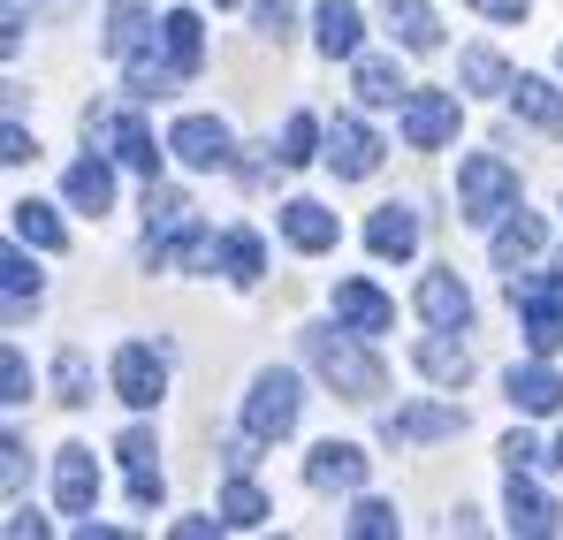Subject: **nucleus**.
<instances>
[{"label":"nucleus","mask_w":563,"mask_h":540,"mask_svg":"<svg viewBox=\"0 0 563 540\" xmlns=\"http://www.w3.org/2000/svg\"><path fill=\"white\" fill-rule=\"evenodd\" d=\"M305 359H312V373H320L343 404H374L380 396V365L366 359V335H351L343 320H335V328H312V335H305Z\"/></svg>","instance_id":"f257e3e1"},{"label":"nucleus","mask_w":563,"mask_h":540,"mask_svg":"<svg viewBox=\"0 0 563 540\" xmlns=\"http://www.w3.org/2000/svg\"><path fill=\"white\" fill-rule=\"evenodd\" d=\"M510 206H518V168H510L503 153H465V161H457V221L487 229V221H503Z\"/></svg>","instance_id":"f03ea898"},{"label":"nucleus","mask_w":563,"mask_h":540,"mask_svg":"<svg viewBox=\"0 0 563 540\" xmlns=\"http://www.w3.org/2000/svg\"><path fill=\"white\" fill-rule=\"evenodd\" d=\"M510 305L526 312V351L556 359L563 351V274H510Z\"/></svg>","instance_id":"7ed1b4c3"},{"label":"nucleus","mask_w":563,"mask_h":540,"mask_svg":"<svg viewBox=\"0 0 563 540\" xmlns=\"http://www.w3.org/2000/svg\"><path fill=\"white\" fill-rule=\"evenodd\" d=\"M297 411H305L297 373L267 365V373L252 381V396H244V434H252V442H282V434H297Z\"/></svg>","instance_id":"20e7f679"},{"label":"nucleus","mask_w":563,"mask_h":540,"mask_svg":"<svg viewBox=\"0 0 563 540\" xmlns=\"http://www.w3.org/2000/svg\"><path fill=\"white\" fill-rule=\"evenodd\" d=\"M85 137H99L122 168H137L145 183L161 176V153H168V145H153V130H145L137 114H85Z\"/></svg>","instance_id":"39448f33"},{"label":"nucleus","mask_w":563,"mask_h":540,"mask_svg":"<svg viewBox=\"0 0 563 540\" xmlns=\"http://www.w3.org/2000/svg\"><path fill=\"white\" fill-rule=\"evenodd\" d=\"M114 396H122L130 411H153V404L168 396V365H161V351L122 343V351H114Z\"/></svg>","instance_id":"423d86ee"},{"label":"nucleus","mask_w":563,"mask_h":540,"mask_svg":"<svg viewBox=\"0 0 563 540\" xmlns=\"http://www.w3.org/2000/svg\"><path fill=\"white\" fill-rule=\"evenodd\" d=\"M457 137V91H411L404 99V145L411 153H434Z\"/></svg>","instance_id":"0eeeda50"},{"label":"nucleus","mask_w":563,"mask_h":540,"mask_svg":"<svg viewBox=\"0 0 563 540\" xmlns=\"http://www.w3.org/2000/svg\"><path fill=\"white\" fill-rule=\"evenodd\" d=\"M168 153L184 161V168H198V176H213V168H229V122H213V114H184L176 130H168Z\"/></svg>","instance_id":"6e6552de"},{"label":"nucleus","mask_w":563,"mask_h":540,"mask_svg":"<svg viewBox=\"0 0 563 540\" xmlns=\"http://www.w3.org/2000/svg\"><path fill=\"white\" fill-rule=\"evenodd\" d=\"M503 518H510V533H526V540H549L563 526L556 495H541L526 472H510V487H503Z\"/></svg>","instance_id":"1a4fd4ad"},{"label":"nucleus","mask_w":563,"mask_h":540,"mask_svg":"<svg viewBox=\"0 0 563 540\" xmlns=\"http://www.w3.org/2000/svg\"><path fill=\"white\" fill-rule=\"evenodd\" d=\"M442 434H465V411L457 404H411V411H388L380 419V442H442Z\"/></svg>","instance_id":"9d476101"},{"label":"nucleus","mask_w":563,"mask_h":540,"mask_svg":"<svg viewBox=\"0 0 563 540\" xmlns=\"http://www.w3.org/2000/svg\"><path fill=\"white\" fill-rule=\"evenodd\" d=\"M328 161H335V176L366 183L380 168V137L358 122V114H335V130H328Z\"/></svg>","instance_id":"9b49d317"},{"label":"nucleus","mask_w":563,"mask_h":540,"mask_svg":"<svg viewBox=\"0 0 563 540\" xmlns=\"http://www.w3.org/2000/svg\"><path fill=\"white\" fill-rule=\"evenodd\" d=\"M114 456H122V472H130V503H137V510H153V503L168 495V480H161V464H153L161 442H153L145 427H130V434L114 442Z\"/></svg>","instance_id":"f8f14e48"},{"label":"nucleus","mask_w":563,"mask_h":540,"mask_svg":"<svg viewBox=\"0 0 563 540\" xmlns=\"http://www.w3.org/2000/svg\"><path fill=\"white\" fill-rule=\"evenodd\" d=\"M54 495H62V510L69 518H92V503H99V464L85 442H69V450L54 456Z\"/></svg>","instance_id":"ddd939ff"},{"label":"nucleus","mask_w":563,"mask_h":540,"mask_svg":"<svg viewBox=\"0 0 563 540\" xmlns=\"http://www.w3.org/2000/svg\"><path fill=\"white\" fill-rule=\"evenodd\" d=\"M335 320H343L351 335H388V328H396V305L380 297L374 282H335Z\"/></svg>","instance_id":"4468645a"},{"label":"nucleus","mask_w":563,"mask_h":540,"mask_svg":"<svg viewBox=\"0 0 563 540\" xmlns=\"http://www.w3.org/2000/svg\"><path fill=\"white\" fill-rule=\"evenodd\" d=\"M503 388H510V404H518V411H526V419H549V411H563V381H556V365H510V381H503Z\"/></svg>","instance_id":"2eb2a0df"},{"label":"nucleus","mask_w":563,"mask_h":540,"mask_svg":"<svg viewBox=\"0 0 563 540\" xmlns=\"http://www.w3.org/2000/svg\"><path fill=\"white\" fill-rule=\"evenodd\" d=\"M282 236H289L297 252H335L343 229H335V213H328L320 198H289V206H282Z\"/></svg>","instance_id":"dca6fc26"},{"label":"nucleus","mask_w":563,"mask_h":540,"mask_svg":"<svg viewBox=\"0 0 563 540\" xmlns=\"http://www.w3.org/2000/svg\"><path fill=\"white\" fill-rule=\"evenodd\" d=\"M312 38H320V54H328V62H335V54L351 62V54H358V38H366V15H358L351 0H320V15H312Z\"/></svg>","instance_id":"f3484780"},{"label":"nucleus","mask_w":563,"mask_h":540,"mask_svg":"<svg viewBox=\"0 0 563 540\" xmlns=\"http://www.w3.org/2000/svg\"><path fill=\"white\" fill-rule=\"evenodd\" d=\"M305 480L312 487H366V450L358 442H320L305 456Z\"/></svg>","instance_id":"a211bd4d"},{"label":"nucleus","mask_w":563,"mask_h":540,"mask_svg":"<svg viewBox=\"0 0 563 540\" xmlns=\"http://www.w3.org/2000/svg\"><path fill=\"white\" fill-rule=\"evenodd\" d=\"M541 244H549V221H541V213H510V221L495 229V267L518 274L526 260H541Z\"/></svg>","instance_id":"6ab92c4d"},{"label":"nucleus","mask_w":563,"mask_h":540,"mask_svg":"<svg viewBox=\"0 0 563 540\" xmlns=\"http://www.w3.org/2000/svg\"><path fill=\"white\" fill-rule=\"evenodd\" d=\"M161 62H168L176 77H198V62H206V31H198V15H190V8L161 15Z\"/></svg>","instance_id":"aec40b11"},{"label":"nucleus","mask_w":563,"mask_h":540,"mask_svg":"<svg viewBox=\"0 0 563 540\" xmlns=\"http://www.w3.org/2000/svg\"><path fill=\"white\" fill-rule=\"evenodd\" d=\"M419 312H427V328H465L472 289L457 282V274H427V282H419Z\"/></svg>","instance_id":"412c9836"},{"label":"nucleus","mask_w":563,"mask_h":540,"mask_svg":"<svg viewBox=\"0 0 563 540\" xmlns=\"http://www.w3.org/2000/svg\"><path fill=\"white\" fill-rule=\"evenodd\" d=\"M366 244H374V260H411L419 252V213L411 206H380L366 221Z\"/></svg>","instance_id":"4be33fe9"},{"label":"nucleus","mask_w":563,"mask_h":540,"mask_svg":"<svg viewBox=\"0 0 563 540\" xmlns=\"http://www.w3.org/2000/svg\"><path fill=\"white\" fill-rule=\"evenodd\" d=\"M145 31H153V0H107V54L114 62H130L137 46H145Z\"/></svg>","instance_id":"5701e85b"},{"label":"nucleus","mask_w":563,"mask_h":540,"mask_svg":"<svg viewBox=\"0 0 563 540\" xmlns=\"http://www.w3.org/2000/svg\"><path fill=\"white\" fill-rule=\"evenodd\" d=\"M510 107L533 122V130H549V137H563V91L549 85V77H518L510 85Z\"/></svg>","instance_id":"b1692460"},{"label":"nucleus","mask_w":563,"mask_h":540,"mask_svg":"<svg viewBox=\"0 0 563 540\" xmlns=\"http://www.w3.org/2000/svg\"><path fill=\"white\" fill-rule=\"evenodd\" d=\"M213 267L229 274L236 289H252V282L267 274V244H260L252 229H229V236H221V252H213Z\"/></svg>","instance_id":"393cba45"},{"label":"nucleus","mask_w":563,"mask_h":540,"mask_svg":"<svg viewBox=\"0 0 563 540\" xmlns=\"http://www.w3.org/2000/svg\"><path fill=\"white\" fill-rule=\"evenodd\" d=\"M8 221H15V236H23L31 252H69V229L54 221V206H38V198H15V206H8Z\"/></svg>","instance_id":"a878e982"},{"label":"nucleus","mask_w":563,"mask_h":540,"mask_svg":"<svg viewBox=\"0 0 563 540\" xmlns=\"http://www.w3.org/2000/svg\"><path fill=\"white\" fill-rule=\"evenodd\" d=\"M419 373L442 381V388H465V381H472V351H465V343H450V328H442V335L419 343Z\"/></svg>","instance_id":"bb28decb"},{"label":"nucleus","mask_w":563,"mask_h":540,"mask_svg":"<svg viewBox=\"0 0 563 540\" xmlns=\"http://www.w3.org/2000/svg\"><path fill=\"white\" fill-rule=\"evenodd\" d=\"M351 85H358L366 107H404V99H411L404 69H396V62H380V54H358V77H351Z\"/></svg>","instance_id":"cd10ccee"},{"label":"nucleus","mask_w":563,"mask_h":540,"mask_svg":"<svg viewBox=\"0 0 563 540\" xmlns=\"http://www.w3.org/2000/svg\"><path fill=\"white\" fill-rule=\"evenodd\" d=\"M388 31H396L411 54H434V46H442V23H434L427 0H388Z\"/></svg>","instance_id":"c85d7f7f"},{"label":"nucleus","mask_w":563,"mask_h":540,"mask_svg":"<svg viewBox=\"0 0 563 540\" xmlns=\"http://www.w3.org/2000/svg\"><path fill=\"white\" fill-rule=\"evenodd\" d=\"M62 190H69L77 213H107V206H114V168H107V161H77Z\"/></svg>","instance_id":"c756f323"},{"label":"nucleus","mask_w":563,"mask_h":540,"mask_svg":"<svg viewBox=\"0 0 563 540\" xmlns=\"http://www.w3.org/2000/svg\"><path fill=\"white\" fill-rule=\"evenodd\" d=\"M0 289H8V320H23V305H38V267L23 260V236L0 252Z\"/></svg>","instance_id":"7c9ffc66"},{"label":"nucleus","mask_w":563,"mask_h":540,"mask_svg":"<svg viewBox=\"0 0 563 540\" xmlns=\"http://www.w3.org/2000/svg\"><path fill=\"white\" fill-rule=\"evenodd\" d=\"M221 526H244V533H252V526H267V495H260V487H252L244 472H229V495H221Z\"/></svg>","instance_id":"2f4dec72"},{"label":"nucleus","mask_w":563,"mask_h":540,"mask_svg":"<svg viewBox=\"0 0 563 540\" xmlns=\"http://www.w3.org/2000/svg\"><path fill=\"white\" fill-rule=\"evenodd\" d=\"M54 404H69V411H77V404H92V365H85L77 343L54 359Z\"/></svg>","instance_id":"473e14b6"},{"label":"nucleus","mask_w":563,"mask_h":540,"mask_svg":"<svg viewBox=\"0 0 563 540\" xmlns=\"http://www.w3.org/2000/svg\"><path fill=\"white\" fill-rule=\"evenodd\" d=\"M305 161H320V122L312 114H289L282 122V168H305Z\"/></svg>","instance_id":"72a5a7b5"},{"label":"nucleus","mask_w":563,"mask_h":540,"mask_svg":"<svg viewBox=\"0 0 563 540\" xmlns=\"http://www.w3.org/2000/svg\"><path fill=\"white\" fill-rule=\"evenodd\" d=\"M510 85H518V77L503 69L495 46H472V54H465V91H510Z\"/></svg>","instance_id":"f704fd0d"},{"label":"nucleus","mask_w":563,"mask_h":540,"mask_svg":"<svg viewBox=\"0 0 563 540\" xmlns=\"http://www.w3.org/2000/svg\"><path fill=\"white\" fill-rule=\"evenodd\" d=\"M343 526H351V533H358V540H388V533H396V526H404V518H396L388 503H358V510H351Z\"/></svg>","instance_id":"c9c22d12"},{"label":"nucleus","mask_w":563,"mask_h":540,"mask_svg":"<svg viewBox=\"0 0 563 540\" xmlns=\"http://www.w3.org/2000/svg\"><path fill=\"white\" fill-rule=\"evenodd\" d=\"M252 23H260V38H289V23H297V0H252Z\"/></svg>","instance_id":"e433bc0d"},{"label":"nucleus","mask_w":563,"mask_h":540,"mask_svg":"<svg viewBox=\"0 0 563 540\" xmlns=\"http://www.w3.org/2000/svg\"><path fill=\"white\" fill-rule=\"evenodd\" d=\"M0 396H8V404H31V365H23L15 343L0 351Z\"/></svg>","instance_id":"4c0bfd02"},{"label":"nucleus","mask_w":563,"mask_h":540,"mask_svg":"<svg viewBox=\"0 0 563 540\" xmlns=\"http://www.w3.org/2000/svg\"><path fill=\"white\" fill-rule=\"evenodd\" d=\"M0 161H8V168H31V161H38V137H31L23 122H8V130H0Z\"/></svg>","instance_id":"58836bf2"},{"label":"nucleus","mask_w":563,"mask_h":540,"mask_svg":"<svg viewBox=\"0 0 563 540\" xmlns=\"http://www.w3.org/2000/svg\"><path fill=\"white\" fill-rule=\"evenodd\" d=\"M23 434H0V487H8V495H15V487H23Z\"/></svg>","instance_id":"ea45409f"},{"label":"nucleus","mask_w":563,"mask_h":540,"mask_svg":"<svg viewBox=\"0 0 563 540\" xmlns=\"http://www.w3.org/2000/svg\"><path fill=\"white\" fill-rule=\"evenodd\" d=\"M472 8H479L487 23H526V8H533V0H472Z\"/></svg>","instance_id":"a19ab883"},{"label":"nucleus","mask_w":563,"mask_h":540,"mask_svg":"<svg viewBox=\"0 0 563 540\" xmlns=\"http://www.w3.org/2000/svg\"><path fill=\"white\" fill-rule=\"evenodd\" d=\"M533 434H510V442H503V464H510V472H526V464H533Z\"/></svg>","instance_id":"79ce46f5"},{"label":"nucleus","mask_w":563,"mask_h":540,"mask_svg":"<svg viewBox=\"0 0 563 540\" xmlns=\"http://www.w3.org/2000/svg\"><path fill=\"white\" fill-rule=\"evenodd\" d=\"M46 533V518H38V510H15V518H8V540H38Z\"/></svg>","instance_id":"37998d69"},{"label":"nucleus","mask_w":563,"mask_h":540,"mask_svg":"<svg viewBox=\"0 0 563 540\" xmlns=\"http://www.w3.org/2000/svg\"><path fill=\"white\" fill-rule=\"evenodd\" d=\"M556 464H563V434H556Z\"/></svg>","instance_id":"c03bdc74"},{"label":"nucleus","mask_w":563,"mask_h":540,"mask_svg":"<svg viewBox=\"0 0 563 540\" xmlns=\"http://www.w3.org/2000/svg\"><path fill=\"white\" fill-rule=\"evenodd\" d=\"M213 8H236V0H213Z\"/></svg>","instance_id":"a18cd8bd"},{"label":"nucleus","mask_w":563,"mask_h":540,"mask_svg":"<svg viewBox=\"0 0 563 540\" xmlns=\"http://www.w3.org/2000/svg\"><path fill=\"white\" fill-rule=\"evenodd\" d=\"M556 274H563V260H556Z\"/></svg>","instance_id":"49530a36"}]
</instances>
